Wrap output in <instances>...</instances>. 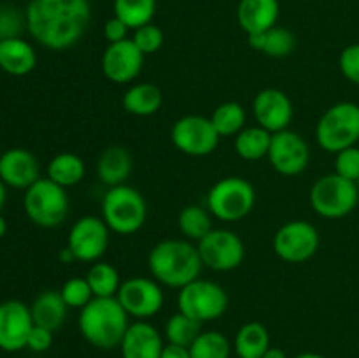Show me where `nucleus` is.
I'll return each mask as SVG.
<instances>
[{"label": "nucleus", "instance_id": "5701e85b", "mask_svg": "<svg viewBox=\"0 0 359 358\" xmlns=\"http://www.w3.org/2000/svg\"><path fill=\"white\" fill-rule=\"evenodd\" d=\"M133 168L132 154L123 146H111L104 150L97 161V174L105 186L126 185Z\"/></svg>", "mask_w": 359, "mask_h": 358}, {"label": "nucleus", "instance_id": "a18cd8bd", "mask_svg": "<svg viewBox=\"0 0 359 358\" xmlns=\"http://www.w3.org/2000/svg\"><path fill=\"white\" fill-rule=\"evenodd\" d=\"M263 358H287L286 353H284L283 350H279V347H269V351H266L265 354H263Z\"/></svg>", "mask_w": 359, "mask_h": 358}, {"label": "nucleus", "instance_id": "4468645a", "mask_svg": "<svg viewBox=\"0 0 359 358\" xmlns=\"http://www.w3.org/2000/svg\"><path fill=\"white\" fill-rule=\"evenodd\" d=\"M111 241V228L98 216H83L69 232V246L77 262H98Z\"/></svg>", "mask_w": 359, "mask_h": 358}, {"label": "nucleus", "instance_id": "bb28decb", "mask_svg": "<svg viewBox=\"0 0 359 358\" xmlns=\"http://www.w3.org/2000/svg\"><path fill=\"white\" fill-rule=\"evenodd\" d=\"M270 347V333L259 321H249L238 329L233 350L238 358H263Z\"/></svg>", "mask_w": 359, "mask_h": 358}, {"label": "nucleus", "instance_id": "1a4fd4ad", "mask_svg": "<svg viewBox=\"0 0 359 358\" xmlns=\"http://www.w3.org/2000/svg\"><path fill=\"white\" fill-rule=\"evenodd\" d=\"M228 295L214 281L195 279L182 286L177 295V309L200 325L221 318L228 309Z\"/></svg>", "mask_w": 359, "mask_h": 358}, {"label": "nucleus", "instance_id": "aec40b11", "mask_svg": "<svg viewBox=\"0 0 359 358\" xmlns=\"http://www.w3.org/2000/svg\"><path fill=\"white\" fill-rule=\"evenodd\" d=\"M163 346V336L158 332L156 326L146 319H139L130 323L119 350L123 358H160Z\"/></svg>", "mask_w": 359, "mask_h": 358}, {"label": "nucleus", "instance_id": "79ce46f5", "mask_svg": "<svg viewBox=\"0 0 359 358\" xmlns=\"http://www.w3.org/2000/svg\"><path fill=\"white\" fill-rule=\"evenodd\" d=\"M128 32H130V28L116 16L109 18V20L104 23V37L109 44L128 39Z\"/></svg>", "mask_w": 359, "mask_h": 358}, {"label": "nucleus", "instance_id": "a19ab883", "mask_svg": "<svg viewBox=\"0 0 359 358\" xmlns=\"http://www.w3.org/2000/svg\"><path fill=\"white\" fill-rule=\"evenodd\" d=\"M53 333H55L53 330L34 325L30 336H28L27 347L34 351V353H44V351H48L53 346Z\"/></svg>", "mask_w": 359, "mask_h": 358}, {"label": "nucleus", "instance_id": "a211bd4d", "mask_svg": "<svg viewBox=\"0 0 359 358\" xmlns=\"http://www.w3.org/2000/svg\"><path fill=\"white\" fill-rule=\"evenodd\" d=\"M252 114L256 123L270 133L283 132L290 128L293 121V102L283 90L265 88L255 97Z\"/></svg>", "mask_w": 359, "mask_h": 358}, {"label": "nucleus", "instance_id": "ddd939ff", "mask_svg": "<svg viewBox=\"0 0 359 358\" xmlns=\"http://www.w3.org/2000/svg\"><path fill=\"white\" fill-rule=\"evenodd\" d=\"M116 298L126 314L135 319L153 318L161 311L165 302L163 290L156 279L137 276L123 281Z\"/></svg>", "mask_w": 359, "mask_h": 358}, {"label": "nucleus", "instance_id": "6e6552de", "mask_svg": "<svg viewBox=\"0 0 359 358\" xmlns=\"http://www.w3.org/2000/svg\"><path fill=\"white\" fill-rule=\"evenodd\" d=\"M359 190L354 181L342 178L337 172L319 178L311 188V206L319 216L339 220L356 209Z\"/></svg>", "mask_w": 359, "mask_h": 358}, {"label": "nucleus", "instance_id": "412c9836", "mask_svg": "<svg viewBox=\"0 0 359 358\" xmlns=\"http://www.w3.org/2000/svg\"><path fill=\"white\" fill-rule=\"evenodd\" d=\"M279 14V0H241L237 7V21L248 37L276 27Z\"/></svg>", "mask_w": 359, "mask_h": 358}, {"label": "nucleus", "instance_id": "c03bdc74", "mask_svg": "<svg viewBox=\"0 0 359 358\" xmlns=\"http://www.w3.org/2000/svg\"><path fill=\"white\" fill-rule=\"evenodd\" d=\"M60 260H62V263H70V262H77L76 260V256H74V253L70 251L69 249V246H67V248H63L62 251H60Z\"/></svg>", "mask_w": 359, "mask_h": 358}, {"label": "nucleus", "instance_id": "c9c22d12", "mask_svg": "<svg viewBox=\"0 0 359 358\" xmlns=\"http://www.w3.org/2000/svg\"><path fill=\"white\" fill-rule=\"evenodd\" d=\"M60 293H62V298L65 300L67 307L79 309V311L84 305L90 304L91 298H95L86 277H72V279L65 281Z\"/></svg>", "mask_w": 359, "mask_h": 358}, {"label": "nucleus", "instance_id": "f704fd0d", "mask_svg": "<svg viewBox=\"0 0 359 358\" xmlns=\"http://www.w3.org/2000/svg\"><path fill=\"white\" fill-rule=\"evenodd\" d=\"M200 332H202V325L179 311L167 319L163 329V336L167 343L184 347L191 346L193 340L198 337Z\"/></svg>", "mask_w": 359, "mask_h": 358}, {"label": "nucleus", "instance_id": "6ab92c4d", "mask_svg": "<svg viewBox=\"0 0 359 358\" xmlns=\"http://www.w3.org/2000/svg\"><path fill=\"white\" fill-rule=\"evenodd\" d=\"M0 179L6 186L27 190L41 179V165L28 150L11 147L0 154Z\"/></svg>", "mask_w": 359, "mask_h": 358}, {"label": "nucleus", "instance_id": "37998d69", "mask_svg": "<svg viewBox=\"0 0 359 358\" xmlns=\"http://www.w3.org/2000/svg\"><path fill=\"white\" fill-rule=\"evenodd\" d=\"M160 358H191V353H189V347L167 343L163 346Z\"/></svg>", "mask_w": 359, "mask_h": 358}, {"label": "nucleus", "instance_id": "4c0bfd02", "mask_svg": "<svg viewBox=\"0 0 359 358\" xmlns=\"http://www.w3.org/2000/svg\"><path fill=\"white\" fill-rule=\"evenodd\" d=\"M335 172L349 181L359 179V147L353 146L335 154Z\"/></svg>", "mask_w": 359, "mask_h": 358}, {"label": "nucleus", "instance_id": "4be33fe9", "mask_svg": "<svg viewBox=\"0 0 359 358\" xmlns=\"http://www.w3.org/2000/svg\"><path fill=\"white\" fill-rule=\"evenodd\" d=\"M37 65L34 46L21 37L0 41V69L11 76H27Z\"/></svg>", "mask_w": 359, "mask_h": 358}, {"label": "nucleus", "instance_id": "cd10ccee", "mask_svg": "<svg viewBox=\"0 0 359 358\" xmlns=\"http://www.w3.org/2000/svg\"><path fill=\"white\" fill-rule=\"evenodd\" d=\"M48 179L60 185L62 188H70V186L79 185L86 174V165L83 158L77 157L76 153H58L53 157L48 164Z\"/></svg>", "mask_w": 359, "mask_h": 358}, {"label": "nucleus", "instance_id": "72a5a7b5", "mask_svg": "<svg viewBox=\"0 0 359 358\" xmlns=\"http://www.w3.org/2000/svg\"><path fill=\"white\" fill-rule=\"evenodd\" d=\"M191 358H230L231 344L224 333L217 330H205L189 346Z\"/></svg>", "mask_w": 359, "mask_h": 358}, {"label": "nucleus", "instance_id": "423d86ee", "mask_svg": "<svg viewBox=\"0 0 359 358\" xmlns=\"http://www.w3.org/2000/svg\"><path fill=\"white\" fill-rule=\"evenodd\" d=\"M256 202L255 186L244 178L230 175L223 178L207 193V209L219 221L244 220Z\"/></svg>", "mask_w": 359, "mask_h": 358}, {"label": "nucleus", "instance_id": "09e8293b", "mask_svg": "<svg viewBox=\"0 0 359 358\" xmlns=\"http://www.w3.org/2000/svg\"><path fill=\"white\" fill-rule=\"evenodd\" d=\"M294 358H325V357H321V354H318V353H311V351H307V353L297 354Z\"/></svg>", "mask_w": 359, "mask_h": 358}, {"label": "nucleus", "instance_id": "f3484780", "mask_svg": "<svg viewBox=\"0 0 359 358\" xmlns=\"http://www.w3.org/2000/svg\"><path fill=\"white\" fill-rule=\"evenodd\" d=\"M34 329L30 307L21 300L0 302V350L14 353L27 347Z\"/></svg>", "mask_w": 359, "mask_h": 358}, {"label": "nucleus", "instance_id": "e433bc0d", "mask_svg": "<svg viewBox=\"0 0 359 358\" xmlns=\"http://www.w3.org/2000/svg\"><path fill=\"white\" fill-rule=\"evenodd\" d=\"M132 41L135 42L137 48L144 53V55H153V53L160 51L161 46L165 42L163 30H161L158 25H154L153 21L142 27L135 28L132 35Z\"/></svg>", "mask_w": 359, "mask_h": 358}, {"label": "nucleus", "instance_id": "f8f14e48", "mask_svg": "<svg viewBox=\"0 0 359 358\" xmlns=\"http://www.w3.org/2000/svg\"><path fill=\"white\" fill-rule=\"evenodd\" d=\"M170 137L174 146L181 153L195 158L214 153L221 139L210 118L200 114H188L179 118L172 126Z\"/></svg>", "mask_w": 359, "mask_h": 358}, {"label": "nucleus", "instance_id": "c85d7f7f", "mask_svg": "<svg viewBox=\"0 0 359 358\" xmlns=\"http://www.w3.org/2000/svg\"><path fill=\"white\" fill-rule=\"evenodd\" d=\"M272 133L259 125L245 126L235 135V151L242 160L258 161L269 157Z\"/></svg>", "mask_w": 359, "mask_h": 358}, {"label": "nucleus", "instance_id": "2f4dec72", "mask_svg": "<svg viewBox=\"0 0 359 358\" xmlns=\"http://www.w3.org/2000/svg\"><path fill=\"white\" fill-rule=\"evenodd\" d=\"M156 0H114V16L119 18L130 30L153 21Z\"/></svg>", "mask_w": 359, "mask_h": 358}, {"label": "nucleus", "instance_id": "0eeeda50", "mask_svg": "<svg viewBox=\"0 0 359 358\" xmlns=\"http://www.w3.org/2000/svg\"><path fill=\"white\" fill-rule=\"evenodd\" d=\"M23 207L27 216L37 227L55 228L69 216L70 202L65 188L51 179L41 178L30 188L25 190Z\"/></svg>", "mask_w": 359, "mask_h": 358}, {"label": "nucleus", "instance_id": "39448f33", "mask_svg": "<svg viewBox=\"0 0 359 358\" xmlns=\"http://www.w3.org/2000/svg\"><path fill=\"white\" fill-rule=\"evenodd\" d=\"M316 140L328 153L356 146L359 142V105L339 102L325 111L316 125Z\"/></svg>", "mask_w": 359, "mask_h": 358}, {"label": "nucleus", "instance_id": "58836bf2", "mask_svg": "<svg viewBox=\"0 0 359 358\" xmlns=\"http://www.w3.org/2000/svg\"><path fill=\"white\" fill-rule=\"evenodd\" d=\"M27 27V18L14 7H0V41L20 37L21 30Z\"/></svg>", "mask_w": 359, "mask_h": 358}, {"label": "nucleus", "instance_id": "a878e982", "mask_svg": "<svg viewBox=\"0 0 359 358\" xmlns=\"http://www.w3.org/2000/svg\"><path fill=\"white\" fill-rule=\"evenodd\" d=\"M248 41L252 49L270 56V58H286L293 53L294 46H297L293 32L279 27V25L265 32H259V34L249 35Z\"/></svg>", "mask_w": 359, "mask_h": 358}, {"label": "nucleus", "instance_id": "393cba45", "mask_svg": "<svg viewBox=\"0 0 359 358\" xmlns=\"http://www.w3.org/2000/svg\"><path fill=\"white\" fill-rule=\"evenodd\" d=\"M163 95L153 83H135L123 95V109L132 116H153L160 111Z\"/></svg>", "mask_w": 359, "mask_h": 358}, {"label": "nucleus", "instance_id": "b1692460", "mask_svg": "<svg viewBox=\"0 0 359 358\" xmlns=\"http://www.w3.org/2000/svg\"><path fill=\"white\" fill-rule=\"evenodd\" d=\"M67 307L65 300L62 298L60 290H46L35 297L34 304L30 305L32 319L34 325L44 326L49 330H58L63 325L67 318Z\"/></svg>", "mask_w": 359, "mask_h": 358}, {"label": "nucleus", "instance_id": "20e7f679", "mask_svg": "<svg viewBox=\"0 0 359 358\" xmlns=\"http://www.w3.org/2000/svg\"><path fill=\"white\" fill-rule=\"evenodd\" d=\"M102 220L114 234H135L147 220L146 199L133 186H112L102 199Z\"/></svg>", "mask_w": 359, "mask_h": 358}, {"label": "nucleus", "instance_id": "dca6fc26", "mask_svg": "<svg viewBox=\"0 0 359 358\" xmlns=\"http://www.w3.org/2000/svg\"><path fill=\"white\" fill-rule=\"evenodd\" d=\"M144 55L132 39L107 44L102 55V72L111 83L126 84L140 76L144 67Z\"/></svg>", "mask_w": 359, "mask_h": 358}, {"label": "nucleus", "instance_id": "de8ad7c7", "mask_svg": "<svg viewBox=\"0 0 359 358\" xmlns=\"http://www.w3.org/2000/svg\"><path fill=\"white\" fill-rule=\"evenodd\" d=\"M6 232H7V221H6V218L2 216V213H0V239L6 235Z\"/></svg>", "mask_w": 359, "mask_h": 358}, {"label": "nucleus", "instance_id": "2eb2a0df", "mask_svg": "<svg viewBox=\"0 0 359 358\" xmlns=\"http://www.w3.org/2000/svg\"><path fill=\"white\" fill-rule=\"evenodd\" d=\"M269 161L273 171L280 175H298L309 167L311 150L300 133L293 130L272 133V142L269 150Z\"/></svg>", "mask_w": 359, "mask_h": 358}, {"label": "nucleus", "instance_id": "473e14b6", "mask_svg": "<svg viewBox=\"0 0 359 358\" xmlns=\"http://www.w3.org/2000/svg\"><path fill=\"white\" fill-rule=\"evenodd\" d=\"M210 121H212L219 137H231L237 135L242 128H245L248 114L238 102H223L214 109Z\"/></svg>", "mask_w": 359, "mask_h": 358}, {"label": "nucleus", "instance_id": "c756f323", "mask_svg": "<svg viewBox=\"0 0 359 358\" xmlns=\"http://www.w3.org/2000/svg\"><path fill=\"white\" fill-rule=\"evenodd\" d=\"M177 225L188 241L198 242L212 230V214L202 206H186L179 213Z\"/></svg>", "mask_w": 359, "mask_h": 358}, {"label": "nucleus", "instance_id": "f257e3e1", "mask_svg": "<svg viewBox=\"0 0 359 358\" xmlns=\"http://www.w3.org/2000/svg\"><path fill=\"white\" fill-rule=\"evenodd\" d=\"M27 30L35 42L53 51H63L83 39L91 20L90 0H30Z\"/></svg>", "mask_w": 359, "mask_h": 358}, {"label": "nucleus", "instance_id": "f03ea898", "mask_svg": "<svg viewBox=\"0 0 359 358\" xmlns=\"http://www.w3.org/2000/svg\"><path fill=\"white\" fill-rule=\"evenodd\" d=\"M147 267L154 279L168 288L186 286L198 279L203 269L198 248L188 239H165L147 256Z\"/></svg>", "mask_w": 359, "mask_h": 358}, {"label": "nucleus", "instance_id": "9b49d317", "mask_svg": "<svg viewBox=\"0 0 359 358\" xmlns=\"http://www.w3.org/2000/svg\"><path fill=\"white\" fill-rule=\"evenodd\" d=\"M319 232L312 223L293 220L284 223L276 232L272 241L273 253L287 263H304L319 249Z\"/></svg>", "mask_w": 359, "mask_h": 358}, {"label": "nucleus", "instance_id": "9d476101", "mask_svg": "<svg viewBox=\"0 0 359 358\" xmlns=\"http://www.w3.org/2000/svg\"><path fill=\"white\" fill-rule=\"evenodd\" d=\"M203 267L216 272L235 270L245 256V246L242 239L228 228H212L202 241L196 242Z\"/></svg>", "mask_w": 359, "mask_h": 358}, {"label": "nucleus", "instance_id": "ea45409f", "mask_svg": "<svg viewBox=\"0 0 359 358\" xmlns=\"http://www.w3.org/2000/svg\"><path fill=\"white\" fill-rule=\"evenodd\" d=\"M339 67L342 76L353 84L359 86V42L349 44L342 49L339 58Z\"/></svg>", "mask_w": 359, "mask_h": 358}, {"label": "nucleus", "instance_id": "7ed1b4c3", "mask_svg": "<svg viewBox=\"0 0 359 358\" xmlns=\"http://www.w3.org/2000/svg\"><path fill=\"white\" fill-rule=\"evenodd\" d=\"M130 316L116 297H95L79 312L77 326L88 344L97 350H114L119 347L126 330Z\"/></svg>", "mask_w": 359, "mask_h": 358}, {"label": "nucleus", "instance_id": "8fccbe9b", "mask_svg": "<svg viewBox=\"0 0 359 358\" xmlns=\"http://www.w3.org/2000/svg\"><path fill=\"white\" fill-rule=\"evenodd\" d=\"M356 185H358V190H359V179H358V183H356Z\"/></svg>", "mask_w": 359, "mask_h": 358}, {"label": "nucleus", "instance_id": "7c9ffc66", "mask_svg": "<svg viewBox=\"0 0 359 358\" xmlns=\"http://www.w3.org/2000/svg\"><path fill=\"white\" fill-rule=\"evenodd\" d=\"M86 281L90 284L93 297H116L121 286V279H119V272L116 270L114 265L107 262H95L93 265L88 269Z\"/></svg>", "mask_w": 359, "mask_h": 358}, {"label": "nucleus", "instance_id": "49530a36", "mask_svg": "<svg viewBox=\"0 0 359 358\" xmlns=\"http://www.w3.org/2000/svg\"><path fill=\"white\" fill-rule=\"evenodd\" d=\"M4 204H6V185H4V181L0 179V211H2Z\"/></svg>", "mask_w": 359, "mask_h": 358}]
</instances>
